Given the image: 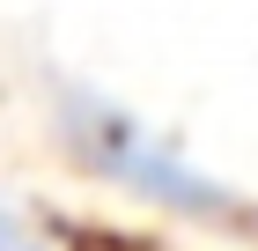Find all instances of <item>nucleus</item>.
Masks as SVG:
<instances>
[{
	"instance_id": "nucleus-1",
	"label": "nucleus",
	"mask_w": 258,
	"mask_h": 251,
	"mask_svg": "<svg viewBox=\"0 0 258 251\" xmlns=\"http://www.w3.org/2000/svg\"><path fill=\"white\" fill-rule=\"evenodd\" d=\"M67 133H74L81 163L103 177H118L125 192L155 199L162 214H192V222H221V214H236V199L221 192L214 177L184 163L177 148H162L140 118H125L118 104H96V96H74L67 104Z\"/></svg>"
},
{
	"instance_id": "nucleus-2",
	"label": "nucleus",
	"mask_w": 258,
	"mask_h": 251,
	"mask_svg": "<svg viewBox=\"0 0 258 251\" xmlns=\"http://www.w3.org/2000/svg\"><path fill=\"white\" fill-rule=\"evenodd\" d=\"M0 251H30V244H22V229H15V214H8V207H0Z\"/></svg>"
}]
</instances>
